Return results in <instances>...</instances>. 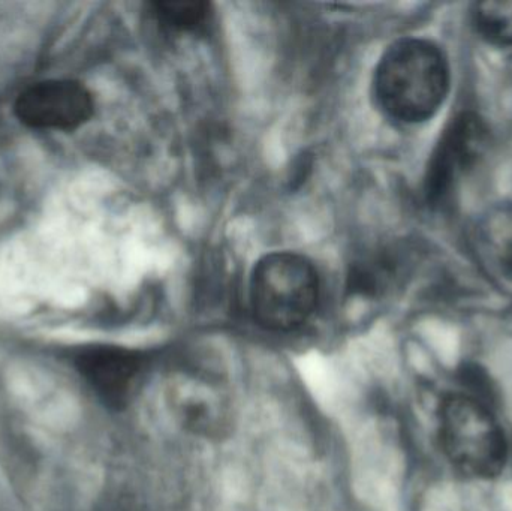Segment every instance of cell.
Listing matches in <instances>:
<instances>
[{
	"label": "cell",
	"instance_id": "cell-5",
	"mask_svg": "<svg viewBox=\"0 0 512 511\" xmlns=\"http://www.w3.org/2000/svg\"><path fill=\"white\" fill-rule=\"evenodd\" d=\"M487 146V128L477 114L463 113L448 126L436 147L426 177L429 203L448 200L459 177L478 161Z\"/></svg>",
	"mask_w": 512,
	"mask_h": 511
},
{
	"label": "cell",
	"instance_id": "cell-9",
	"mask_svg": "<svg viewBox=\"0 0 512 511\" xmlns=\"http://www.w3.org/2000/svg\"><path fill=\"white\" fill-rule=\"evenodd\" d=\"M150 9L159 24L174 32H200L213 17L212 5L200 0H158Z\"/></svg>",
	"mask_w": 512,
	"mask_h": 511
},
{
	"label": "cell",
	"instance_id": "cell-10",
	"mask_svg": "<svg viewBox=\"0 0 512 511\" xmlns=\"http://www.w3.org/2000/svg\"><path fill=\"white\" fill-rule=\"evenodd\" d=\"M474 24L486 41L502 47L512 45V2H484L475 5Z\"/></svg>",
	"mask_w": 512,
	"mask_h": 511
},
{
	"label": "cell",
	"instance_id": "cell-2",
	"mask_svg": "<svg viewBox=\"0 0 512 511\" xmlns=\"http://www.w3.org/2000/svg\"><path fill=\"white\" fill-rule=\"evenodd\" d=\"M318 299V272L307 258L274 252L256 264L251 278V305L265 329H297L309 320Z\"/></svg>",
	"mask_w": 512,
	"mask_h": 511
},
{
	"label": "cell",
	"instance_id": "cell-6",
	"mask_svg": "<svg viewBox=\"0 0 512 511\" xmlns=\"http://www.w3.org/2000/svg\"><path fill=\"white\" fill-rule=\"evenodd\" d=\"M138 351L117 345H87L74 354V365L90 389L111 408L125 407L144 371Z\"/></svg>",
	"mask_w": 512,
	"mask_h": 511
},
{
	"label": "cell",
	"instance_id": "cell-3",
	"mask_svg": "<svg viewBox=\"0 0 512 511\" xmlns=\"http://www.w3.org/2000/svg\"><path fill=\"white\" fill-rule=\"evenodd\" d=\"M442 447L451 464L475 479H492L504 470L508 444L492 411L475 396L453 395L439 413Z\"/></svg>",
	"mask_w": 512,
	"mask_h": 511
},
{
	"label": "cell",
	"instance_id": "cell-8",
	"mask_svg": "<svg viewBox=\"0 0 512 511\" xmlns=\"http://www.w3.org/2000/svg\"><path fill=\"white\" fill-rule=\"evenodd\" d=\"M189 383L180 384L177 389V398L174 399L179 407L180 416L185 423L195 429H207L215 426L222 416V402L218 398L212 383H204L198 378H188Z\"/></svg>",
	"mask_w": 512,
	"mask_h": 511
},
{
	"label": "cell",
	"instance_id": "cell-4",
	"mask_svg": "<svg viewBox=\"0 0 512 511\" xmlns=\"http://www.w3.org/2000/svg\"><path fill=\"white\" fill-rule=\"evenodd\" d=\"M92 95L74 80L39 81L27 87L15 101V116L36 129L74 131L93 114Z\"/></svg>",
	"mask_w": 512,
	"mask_h": 511
},
{
	"label": "cell",
	"instance_id": "cell-7",
	"mask_svg": "<svg viewBox=\"0 0 512 511\" xmlns=\"http://www.w3.org/2000/svg\"><path fill=\"white\" fill-rule=\"evenodd\" d=\"M478 242L487 260L512 279V204H498L484 215Z\"/></svg>",
	"mask_w": 512,
	"mask_h": 511
},
{
	"label": "cell",
	"instance_id": "cell-1",
	"mask_svg": "<svg viewBox=\"0 0 512 511\" xmlns=\"http://www.w3.org/2000/svg\"><path fill=\"white\" fill-rule=\"evenodd\" d=\"M450 66L444 51L420 38L394 42L379 60L375 93L382 110L403 123L426 122L445 101Z\"/></svg>",
	"mask_w": 512,
	"mask_h": 511
}]
</instances>
